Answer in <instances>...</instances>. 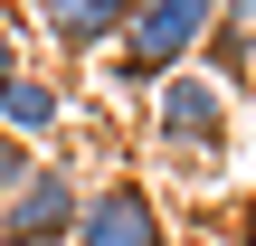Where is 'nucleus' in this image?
<instances>
[{"instance_id": "9b49d317", "label": "nucleus", "mask_w": 256, "mask_h": 246, "mask_svg": "<svg viewBox=\"0 0 256 246\" xmlns=\"http://www.w3.org/2000/svg\"><path fill=\"white\" fill-rule=\"evenodd\" d=\"M171 246H228V237H218V228H190V237H171Z\"/></svg>"}, {"instance_id": "9d476101", "label": "nucleus", "mask_w": 256, "mask_h": 246, "mask_svg": "<svg viewBox=\"0 0 256 246\" xmlns=\"http://www.w3.org/2000/svg\"><path fill=\"white\" fill-rule=\"evenodd\" d=\"M228 246H256V199L238 209V237H228Z\"/></svg>"}, {"instance_id": "6e6552de", "label": "nucleus", "mask_w": 256, "mask_h": 246, "mask_svg": "<svg viewBox=\"0 0 256 246\" xmlns=\"http://www.w3.org/2000/svg\"><path fill=\"white\" fill-rule=\"evenodd\" d=\"M19 66H28V57H19V28L0 19V95H10V76H19Z\"/></svg>"}, {"instance_id": "f03ea898", "label": "nucleus", "mask_w": 256, "mask_h": 246, "mask_svg": "<svg viewBox=\"0 0 256 246\" xmlns=\"http://www.w3.org/2000/svg\"><path fill=\"white\" fill-rule=\"evenodd\" d=\"M86 218V180L66 161H38L10 199H0V246H66Z\"/></svg>"}, {"instance_id": "39448f33", "label": "nucleus", "mask_w": 256, "mask_h": 246, "mask_svg": "<svg viewBox=\"0 0 256 246\" xmlns=\"http://www.w3.org/2000/svg\"><path fill=\"white\" fill-rule=\"evenodd\" d=\"M124 19H133V0H38V28H48L57 57H104V47H124Z\"/></svg>"}, {"instance_id": "f257e3e1", "label": "nucleus", "mask_w": 256, "mask_h": 246, "mask_svg": "<svg viewBox=\"0 0 256 246\" xmlns=\"http://www.w3.org/2000/svg\"><path fill=\"white\" fill-rule=\"evenodd\" d=\"M218 9H228V0H133V19H124V57H114V85H124V95H152L162 76H180V66L209 47Z\"/></svg>"}, {"instance_id": "20e7f679", "label": "nucleus", "mask_w": 256, "mask_h": 246, "mask_svg": "<svg viewBox=\"0 0 256 246\" xmlns=\"http://www.w3.org/2000/svg\"><path fill=\"white\" fill-rule=\"evenodd\" d=\"M66 246H171V228H162L142 180H104V190H86V218Z\"/></svg>"}, {"instance_id": "1a4fd4ad", "label": "nucleus", "mask_w": 256, "mask_h": 246, "mask_svg": "<svg viewBox=\"0 0 256 246\" xmlns=\"http://www.w3.org/2000/svg\"><path fill=\"white\" fill-rule=\"evenodd\" d=\"M218 19H228V28H247V38H256V0H228Z\"/></svg>"}, {"instance_id": "0eeeda50", "label": "nucleus", "mask_w": 256, "mask_h": 246, "mask_svg": "<svg viewBox=\"0 0 256 246\" xmlns=\"http://www.w3.org/2000/svg\"><path fill=\"white\" fill-rule=\"evenodd\" d=\"M28 171H38V152H28V142H10V133H0V199H10V190H19V180H28Z\"/></svg>"}, {"instance_id": "7ed1b4c3", "label": "nucleus", "mask_w": 256, "mask_h": 246, "mask_svg": "<svg viewBox=\"0 0 256 246\" xmlns=\"http://www.w3.org/2000/svg\"><path fill=\"white\" fill-rule=\"evenodd\" d=\"M152 133H162V152H180V161L218 152V142H228V85L200 76V66L162 76V85H152Z\"/></svg>"}, {"instance_id": "423d86ee", "label": "nucleus", "mask_w": 256, "mask_h": 246, "mask_svg": "<svg viewBox=\"0 0 256 246\" xmlns=\"http://www.w3.org/2000/svg\"><path fill=\"white\" fill-rule=\"evenodd\" d=\"M66 114H76V95H66L57 76H38V66H19V76H10V95H0V133H10V142H28V152H38L48 133H66Z\"/></svg>"}]
</instances>
